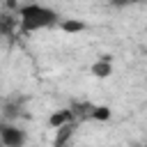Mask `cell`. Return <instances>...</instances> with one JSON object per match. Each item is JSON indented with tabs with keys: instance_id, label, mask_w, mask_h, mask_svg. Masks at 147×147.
<instances>
[{
	"instance_id": "obj_2",
	"label": "cell",
	"mask_w": 147,
	"mask_h": 147,
	"mask_svg": "<svg viewBox=\"0 0 147 147\" xmlns=\"http://www.w3.org/2000/svg\"><path fill=\"white\" fill-rule=\"evenodd\" d=\"M0 140H2L5 147H23L25 140H28V133H25V129L2 119V124H0Z\"/></svg>"
},
{
	"instance_id": "obj_5",
	"label": "cell",
	"mask_w": 147,
	"mask_h": 147,
	"mask_svg": "<svg viewBox=\"0 0 147 147\" xmlns=\"http://www.w3.org/2000/svg\"><path fill=\"white\" fill-rule=\"evenodd\" d=\"M76 117V113H74V108L69 110V108H64V110H57V113H53L51 117H48V124L53 126V129H57V126H62V124H67V122H71Z\"/></svg>"
},
{
	"instance_id": "obj_11",
	"label": "cell",
	"mask_w": 147,
	"mask_h": 147,
	"mask_svg": "<svg viewBox=\"0 0 147 147\" xmlns=\"http://www.w3.org/2000/svg\"><path fill=\"white\" fill-rule=\"evenodd\" d=\"M145 147H147V145H145Z\"/></svg>"
},
{
	"instance_id": "obj_4",
	"label": "cell",
	"mask_w": 147,
	"mask_h": 147,
	"mask_svg": "<svg viewBox=\"0 0 147 147\" xmlns=\"http://www.w3.org/2000/svg\"><path fill=\"white\" fill-rule=\"evenodd\" d=\"M90 74L96 76V78H108V76L113 74V60H110L108 55H101V57L90 67Z\"/></svg>"
},
{
	"instance_id": "obj_9",
	"label": "cell",
	"mask_w": 147,
	"mask_h": 147,
	"mask_svg": "<svg viewBox=\"0 0 147 147\" xmlns=\"http://www.w3.org/2000/svg\"><path fill=\"white\" fill-rule=\"evenodd\" d=\"M9 28H11V18L2 16V34H9Z\"/></svg>"
},
{
	"instance_id": "obj_1",
	"label": "cell",
	"mask_w": 147,
	"mask_h": 147,
	"mask_svg": "<svg viewBox=\"0 0 147 147\" xmlns=\"http://www.w3.org/2000/svg\"><path fill=\"white\" fill-rule=\"evenodd\" d=\"M16 14H18V23L23 32H37V30H46V28L62 23L60 14L41 2H25L16 7Z\"/></svg>"
},
{
	"instance_id": "obj_10",
	"label": "cell",
	"mask_w": 147,
	"mask_h": 147,
	"mask_svg": "<svg viewBox=\"0 0 147 147\" xmlns=\"http://www.w3.org/2000/svg\"><path fill=\"white\" fill-rule=\"evenodd\" d=\"M133 147H145V145H138V142H136V145H133Z\"/></svg>"
},
{
	"instance_id": "obj_6",
	"label": "cell",
	"mask_w": 147,
	"mask_h": 147,
	"mask_svg": "<svg viewBox=\"0 0 147 147\" xmlns=\"http://www.w3.org/2000/svg\"><path fill=\"white\" fill-rule=\"evenodd\" d=\"M21 103H23V99H7L5 101V106H2V119H11V117H16L18 113H21Z\"/></svg>"
},
{
	"instance_id": "obj_8",
	"label": "cell",
	"mask_w": 147,
	"mask_h": 147,
	"mask_svg": "<svg viewBox=\"0 0 147 147\" xmlns=\"http://www.w3.org/2000/svg\"><path fill=\"white\" fill-rule=\"evenodd\" d=\"M60 28H62L64 32H83V30H85V23H83V21H62Z\"/></svg>"
},
{
	"instance_id": "obj_3",
	"label": "cell",
	"mask_w": 147,
	"mask_h": 147,
	"mask_svg": "<svg viewBox=\"0 0 147 147\" xmlns=\"http://www.w3.org/2000/svg\"><path fill=\"white\" fill-rule=\"evenodd\" d=\"M76 129H78V119H71V122H67V124L57 126V129H55V140H53V147H67V142L74 138Z\"/></svg>"
},
{
	"instance_id": "obj_7",
	"label": "cell",
	"mask_w": 147,
	"mask_h": 147,
	"mask_svg": "<svg viewBox=\"0 0 147 147\" xmlns=\"http://www.w3.org/2000/svg\"><path fill=\"white\" fill-rule=\"evenodd\" d=\"M90 117L96 119V122H108L110 119V108L108 106H96V108L90 110Z\"/></svg>"
}]
</instances>
